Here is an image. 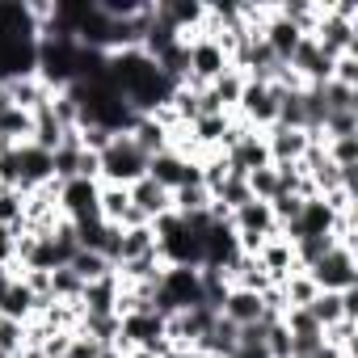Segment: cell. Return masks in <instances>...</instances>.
Masks as SVG:
<instances>
[{
  "mask_svg": "<svg viewBox=\"0 0 358 358\" xmlns=\"http://www.w3.org/2000/svg\"><path fill=\"white\" fill-rule=\"evenodd\" d=\"M76 333H85V337H93V341H101V345H114V341H118V316H114V312H110V316L80 312V324H76Z\"/></svg>",
  "mask_w": 358,
  "mask_h": 358,
  "instance_id": "25",
  "label": "cell"
},
{
  "mask_svg": "<svg viewBox=\"0 0 358 358\" xmlns=\"http://www.w3.org/2000/svg\"><path fill=\"white\" fill-rule=\"evenodd\" d=\"M257 266L266 270V278H270L274 287H282V278L299 270V262H295V245H291V241H287L282 232L266 236V245L257 249Z\"/></svg>",
  "mask_w": 358,
  "mask_h": 358,
  "instance_id": "9",
  "label": "cell"
},
{
  "mask_svg": "<svg viewBox=\"0 0 358 358\" xmlns=\"http://www.w3.org/2000/svg\"><path fill=\"white\" fill-rule=\"evenodd\" d=\"M127 194H131V207H135V211H139L148 224L173 211V194H169L164 186H156L152 177H139L135 186H127Z\"/></svg>",
  "mask_w": 358,
  "mask_h": 358,
  "instance_id": "12",
  "label": "cell"
},
{
  "mask_svg": "<svg viewBox=\"0 0 358 358\" xmlns=\"http://www.w3.org/2000/svg\"><path fill=\"white\" fill-rule=\"evenodd\" d=\"M68 270H72V274H76L80 282H93V278H106V274H110L114 266H110V262H106L101 253H93V249H76V257L68 262Z\"/></svg>",
  "mask_w": 358,
  "mask_h": 358,
  "instance_id": "27",
  "label": "cell"
},
{
  "mask_svg": "<svg viewBox=\"0 0 358 358\" xmlns=\"http://www.w3.org/2000/svg\"><path fill=\"white\" fill-rule=\"evenodd\" d=\"M148 177L156 186H164L169 194L177 190V186H190V182H199V160H186V156H177V152H156V156H148Z\"/></svg>",
  "mask_w": 358,
  "mask_h": 358,
  "instance_id": "6",
  "label": "cell"
},
{
  "mask_svg": "<svg viewBox=\"0 0 358 358\" xmlns=\"http://www.w3.org/2000/svg\"><path fill=\"white\" fill-rule=\"evenodd\" d=\"M329 80L333 85H345V89H358V55H337Z\"/></svg>",
  "mask_w": 358,
  "mask_h": 358,
  "instance_id": "33",
  "label": "cell"
},
{
  "mask_svg": "<svg viewBox=\"0 0 358 358\" xmlns=\"http://www.w3.org/2000/svg\"><path fill=\"white\" fill-rule=\"evenodd\" d=\"M97 354H101V341H93V337H85V333H72L64 358H97Z\"/></svg>",
  "mask_w": 358,
  "mask_h": 358,
  "instance_id": "34",
  "label": "cell"
},
{
  "mask_svg": "<svg viewBox=\"0 0 358 358\" xmlns=\"http://www.w3.org/2000/svg\"><path fill=\"white\" fill-rule=\"evenodd\" d=\"M324 152H329V160H333L337 169H345V173H354V169H358V135L329 139V143H324Z\"/></svg>",
  "mask_w": 358,
  "mask_h": 358,
  "instance_id": "29",
  "label": "cell"
},
{
  "mask_svg": "<svg viewBox=\"0 0 358 358\" xmlns=\"http://www.w3.org/2000/svg\"><path fill=\"white\" fill-rule=\"evenodd\" d=\"M22 215H26V194L0 182V224H5V228H17Z\"/></svg>",
  "mask_w": 358,
  "mask_h": 358,
  "instance_id": "30",
  "label": "cell"
},
{
  "mask_svg": "<svg viewBox=\"0 0 358 358\" xmlns=\"http://www.w3.org/2000/svg\"><path fill=\"white\" fill-rule=\"evenodd\" d=\"M80 291H85V282H80L68 266L51 270V299H59V303H80Z\"/></svg>",
  "mask_w": 358,
  "mask_h": 358,
  "instance_id": "28",
  "label": "cell"
},
{
  "mask_svg": "<svg viewBox=\"0 0 358 358\" xmlns=\"http://www.w3.org/2000/svg\"><path fill=\"white\" fill-rule=\"evenodd\" d=\"M299 38H303V34H299L291 22H282V17H278V9H274V17H270V22H266V30H262V43H266L282 64H287V59H291V51L299 47Z\"/></svg>",
  "mask_w": 358,
  "mask_h": 358,
  "instance_id": "18",
  "label": "cell"
},
{
  "mask_svg": "<svg viewBox=\"0 0 358 358\" xmlns=\"http://www.w3.org/2000/svg\"><path fill=\"white\" fill-rule=\"evenodd\" d=\"M148 253H156V232H152V224L122 228V236H118V266H122V262H135V257H148Z\"/></svg>",
  "mask_w": 358,
  "mask_h": 358,
  "instance_id": "20",
  "label": "cell"
},
{
  "mask_svg": "<svg viewBox=\"0 0 358 358\" xmlns=\"http://www.w3.org/2000/svg\"><path fill=\"white\" fill-rule=\"evenodd\" d=\"M127 135L135 139V148H139L143 156H156V152H164V148H169V131H164L152 114H139V118H135V127H131Z\"/></svg>",
  "mask_w": 358,
  "mask_h": 358,
  "instance_id": "19",
  "label": "cell"
},
{
  "mask_svg": "<svg viewBox=\"0 0 358 358\" xmlns=\"http://www.w3.org/2000/svg\"><path fill=\"white\" fill-rule=\"evenodd\" d=\"M224 160H228V169H232L236 177H249L253 169H266V164H270V152H266L262 131H245V135L224 152Z\"/></svg>",
  "mask_w": 358,
  "mask_h": 358,
  "instance_id": "10",
  "label": "cell"
},
{
  "mask_svg": "<svg viewBox=\"0 0 358 358\" xmlns=\"http://www.w3.org/2000/svg\"><path fill=\"white\" fill-rule=\"evenodd\" d=\"M228 68H232V64H228V51H224L215 38L199 34V38L186 47V85L207 89V85H215Z\"/></svg>",
  "mask_w": 358,
  "mask_h": 358,
  "instance_id": "3",
  "label": "cell"
},
{
  "mask_svg": "<svg viewBox=\"0 0 358 358\" xmlns=\"http://www.w3.org/2000/svg\"><path fill=\"white\" fill-rule=\"evenodd\" d=\"M122 358H156V354H148V350H127Z\"/></svg>",
  "mask_w": 358,
  "mask_h": 358,
  "instance_id": "37",
  "label": "cell"
},
{
  "mask_svg": "<svg viewBox=\"0 0 358 358\" xmlns=\"http://www.w3.org/2000/svg\"><path fill=\"white\" fill-rule=\"evenodd\" d=\"M262 139H266L270 164H299V160H303V152H308V143H312V135H308V131H295V127H282V122L266 127V131H262Z\"/></svg>",
  "mask_w": 358,
  "mask_h": 358,
  "instance_id": "8",
  "label": "cell"
},
{
  "mask_svg": "<svg viewBox=\"0 0 358 358\" xmlns=\"http://www.w3.org/2000/svg\"><path fill=\"white\" fill-rule=\"evenodd\" d=\"M245 182H249V194H253V199H262V203H270L274 194H282V190H278V173H274V164L253 169Z\"/></svg>",
  "mask_w": 358,
  "mask_h": 358,
  "instance_id": "31",
  "label": "cell"
},
{
  "mask_svg": "<svg viewBox=\"0 0 358 358\" xmlns=\"http://www.w3.org/2000/svg\"><path fill=\"white\" fill-rule=\"evenodd\" d=\"M30 135H34V114H26L17 106L0 110V148H22V143H30Z\"/></svg>",
  "mask_w": 358,
  "mask_h": 358,
  "instance_id": "16",
  "label": "cell"
},
{
  "mask_svg": "<svg viewBox=\"0 0 358 358\" xmlns=\"http://www.w3.org/2000/svg\"><path fill=\"white\" fill-rule=\"evenodd\" d=\"M236 341H241V329L232 324V320H215L207 333H203V341H199V350L207 354V358H232L236 354Z\"/></svg>",
  "mask_w": 358,
  "mask_h": 358,
  "instance_id": "17",
  "label": "cell"
},
{
  "mask_svg": "<svg viewBox=\"0 0 358 358\" xmlns=\"http://www.w3.org/2000/svg\"><path fill=\"white\" fill-rule=\"evenodd\" d=\"M127 207H131V194H127V186H101L97 182V215L106 220V224H122V215H127Z\"/></svg>",
  "mask_w": 358,
  "mask_h": 358,
  "instance_id": "22",
  "label": "cell"
},
{
  "mask_svg": "<svg viewBox=\"0 0 358 358\" xmlns=\"http://www.w3.org/2000/svg\"><path fill=\"white\" fill-rule=\"evenodd\" d=\"M59 211H64V220H72V224L101 220V215H97V182H89V177L59 182Z\"/></svg>",
  "mask_w": 358,
  "mask_h": 358,
  "instance_id": "7",
  "label": "cell"
},
{
  "mask_svg": "<svg viewBox=\"0 0 358 358\" xmlns=\"http://www.w3.org/2000/svg\"><path fill=\"white\" fill-rule=\"evenodd\" d=\"M13 282V266H0V291H5Z\"/></svg>",
  "mask_w": 358,
  "mask_h": 358,
  "instance_id": "35",
  "label": "cell"
},
{
  "mask_svg": "<svg viewBox=\"0 0 358 358\" xmlns=\"http://www.w3.org/2000/svg\"><path fill=\"white\" fill-rule=\"evenodd\" d=\"M287 68L295 72V80H299L303 89H316V85H324V80L333 76V59L320 51V43H316L312 34H303V38H299V47L291 51Z\"/></svg>",
  "mask_w": 358,
  "mask_h": 358,
  "instance_id": "5",
  "label": "cell"
},
{
  "mask_svg": "<svg viewBox=\"0 0 358 358\" xmlns=\"http://www.w3.org/2000/svg\"><path fill=\"white\" fill-rule=\"evenodd\" d=\"M245 127H253V131H266V127H274L278 122V89L274 85H257V80H245V89H241V101H236V110H232Z\"/></svg>",
  "mask_w": 358,
  "mask_h": 358,
  "instance_id": "4",
  "label": "cell"
},
{
  "mask_svg": "<svg viewBox=\"0 0 358 358\" xmlns=\"http://www.w3.org/2000/svg\"><path fill=\"white\" fill-rule=\"evenodd\" d=\"M278 291H282V299H287V312H291V308H308V303H312V299L320 295L308 270H295V274H287Z\"/></svg>",
  "mask_w": 358,
  "mask_h": 358,
  "instance_id": "23",
  "label": "cell"
},
{
  "mask_svg": "<svg viewBox=\"0 0 358 358\" xmlns=\"http://www.w3.org/2000/svg\"><path fill=\"white\" fill-rule=\"evenodd\" d=\"M308 274H312V282H316V291H350V287H358V257H354V249H345V245H333L324 257H316L312 266H308Z\"/></svg>",
  "mask_w": 358,
  "mask_h": 358,
  "instance_id": "2",
  "label": "cell"
},
{
  "mask_svg": "<svg viewBox=\"0 0 358 358\" xmlns=\"http://www.w3.org/2000/svg\"><path fill=\"white\" fill-rule=\"evenodd\" d=\"M139 177H148V156L135 148L131 135H114L97 152V182L101 186H135Z\"/></svg>",
  "mask_w": 358,
  "mask_h": 358,
  "instance_id": "1",
  "label": "cell"
},
{
  "mask_svg": "<svg viewBox=\"0 0 358 358\" xmlns=\"http://www.w3.org/2000/svg\"><path fill=\"white\" fill-rule=\"evenodd\" d=\"M262 312H266V308H262V295H257V291H245V287H228V295H224V303H220V316L232 320L236 329L257 324Z\"/></svg>",
  "mask_w": 358,
  "mask_h": 358,
  "instance_id": "13",
  "label": "cell"
},
{
  "mask_svg": "<svg viewBox=\"0 0 358 358\" xmlns=\"http://www.w3.org/2000/svg\"><path fill=\"white\" fill-rule=\"evenodd\" d=\"M5 93H9V106H17V110H26V114H34L38 106H47L55 93L38 80V72H26V76H13V80H5Z\"/></svg>",
  "mask_w": 358,
  "mask_h": 358,
  "instance_id": "15",
  "label": "cell"
},
{
  "mask_svg": "<svg viewBox=\"0 0 358 358\" xmlns=\"http://www.w3.org/2000/svg\"><path fill=\"white\" fill-rule=\"evenodd\" d=\"M43 308L47 303H38V295L22 282V278H13L5 291H0V316H9V320H34V316H43Z\"/></svg>",
  "mask_w": 358,
  "mask_h": 358,
  "instance_id": "14",
  "label": "cell"
},
{
  "mask_svg": "<svg viewBox=\"0 0 358 358\" xmlns=\"http://www.w3.org/2000/svg\"><path fill=\"white\" fill-rule=\"evenodd\" d=\"M173 211L190 220V215H207L211 211V190L203 182H190V186H177L173 190Z\"/></svg>",
  "mask_w": 358,
  "mask_h": 358,
  "instance_id": "21",
  "label": "cell"
},
{
  "mask_svg": "<svg viewBox=\"0 0 358 358\" xmlns=\"http://www.w3.org/2000/svg\"><path fill=\"white\" fill-rule=\"evenodd\" d=\"M118 295H122V282H118V274L110 270L106 278H93V282H85V291H80V312H93V316H118Z\"/></svg>",
  "mask_w": 358,
  "mask_h": 358,
  "instance_id": "11",
  "label": "cell"
},
{
  "mask_svg": "<svg viewBox=\"0 0 358 358\" xmlns=\"http://www.w3.org/2000/svg\"><path fill=\"white\" fill-rule=\"evenodd\" d=\"M26 350V324L0 316V354H22Z\"/></svg>",
  "mask_w": 358,
  "mask_h": 358,
  "instance_id": "32",
  "label": "cell"
},
{
  "mask_svg": "<svg viewBox=\"0 0 358 358\" xmlns=\"http://www.w3.org/2000/svg\"><path fill=\"white\" fill-rule=\"evenodd\" d=\"M122 354H127V350H118V345H101V354H97V358H122Z\"/></svg>",
  "mask_w": 358,
  "mask_h": 358,
  "instance_id": "36",
  "label": "cell"
},
{
  "mask_svg": "<svg viewBox=\"0 0 358 358\" xmlns=\"http://www.w3.org/2000/svg\"><path fill=\"white\" fill-rule=\"evenodd\" d=\"M9 106V93H5V80H0V110H5Z\"/></svg>",
  "mask_w": 358,
  "mask_h": 358,
  "instance_id": "38",
  "label": "cell"
},
{
  "mask_svg": "<svg viewBox=\"0 0 358 358\" xmlns=\"http://www.w3.org/2000/svg\"><path fill=\"white\" fill-rule=\"evenodd\" d=\"M308 316H312L320 329H329V324L345 320V303H341V291H337V295H333V291H320V295L308 303Z\"/></svg>",
  "mask_w": 358,
  "mask_h": 358,
  "instance_id": "24",
  "label": "cell"
},
{
  "mask_svg": "<svg viewBox=\"0 0 358 358\" xmlns=\"http://www.w3.org/2000/svg\"><path fill=\"white\" fill-rule=\"evenodd\" d=\"M211 93H215V101L224 106V114H232L236 110V101H241V89H245V72L241 68H228L215 85H207Z\"/></svg>",
  "mask_w": 358,
  "mask_h": 358,
  "instance_id": "26",
  "label": "cell"
}]
</instances>
